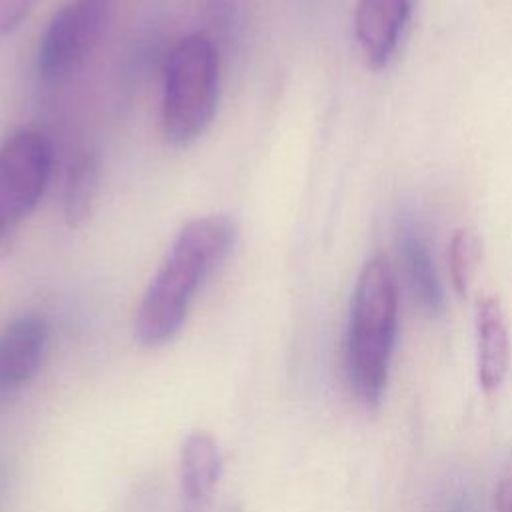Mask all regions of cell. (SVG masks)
<instances>
[{"mask_svg": "<svg viewBox=\"0 0 512 512\" xmlns=\"http://www.w3.org/2000/svg\"><path fill=\"white\" fill-rule=\"evenodd\" d=\"M236 240L238 224L228 214L196 216L178 230L134 314V338L142 348H164L180 334L198 290Z\"/></svg>", "mask_w": 512, "mask_h": 512, "instance_id": "cell-1", "label": "cell"}, {"mask_svg": "<svg viewBox=\"0 0 512 512\" xmlns=\"http://www.w3.org/2000/svg\"><path fill=\"white\" fill-rule=\"evenodd\" d=\"M398 330V296L390 266L372 258L360 270L346 332V374L356 398L378 406L388 382Z\"/></svg>", "mask_w": 512, "mask_h": 512, "instance_id": "cell-2", "label": "cell"}, {"mask_svg": "<svg viewBox=\"0 0 512 512\" xmlns=\"http://www.w3.org/2000/svg\"><path fill=\"white\" fill-rule=\"evenodd\" d=\"M220 98V58L206 32L176 42L164 66L162 132L168 144L186 148L206 134Z\"/></svg>", "mask_w": 512, "mask_h": 512, "instance_id": "cell-3", "label": "cell"}, {"mask_svg": "<svg viewBox=\"0 0 512 512\" xmlns=\"http://www.w3.org/2000/svg\"><path fill=\"white\" fill-rule=\"evenodd\" d=\"M52 172L48 138L34 128H18L0 142V228L14 236L36 210Z\"/></svg>", "mask_w": 512, "mask_h": 512, "instance_id": "cell-4", "label": "cell"}, {"mask_svg": "<svg viewBox=\"0 0 512 512\" xmlns=\"http://www.w3.org/2000/svg\"><path fill=\"white\" fill-rule=\"evenodd\" d=\"M112 0H66L50 18L36 54L44 80L70 74L90 52Z\"/></svg>", "mask_w": 512, "mask_h": 512, "instance_id": "cell-5", "label": "cell"}, {"mask_svg": "<svg viewBox=\"0 0 512 512\" xmlns=\"http://www.w3.org/2000/svg\"><path fill=\"white\" fill-rule=\"evenodd\" d=\"M50 324L38 312L16 316L0 334V398L16 396L40 372Z\"/></svg>", "mask_w": 512, "mask_h": 512, "instance_id": "cell-6", "label": "cell"}, {"mask_svg": "<svg viewBox=\"0 0 512 512\" xmlns=\"http://www.w3.org/2000/svg\"><path fill=\"white\" fill-rule=\"evenodd\" d=\"M412 0H358L354 34L362 56L372 68H384L400 42Z\"/></svg>", "mask_w": 512, "mask_h": 512, "instance_id": "cell-7", "label": "cell"}, {"mask_svg": "<svg viewBox=\"0 0 512 512\" xmlns=\"http://www.w3.org/2000/svg\"><path fill=\"white\" fill-rule=\"evenodd\" d=\"M222 476V452L206 430L190 432L180 446L178 484L188 512L202 510L212 498Z\"/></svg>", "mask_w": 512, "mask_h": 512, "instance_id": "cell-8", "label": "cell"}, {"mask_svg": "<svg viewBox=\"0 0 512 512\" xmlns=\"http://www.w3.org/2000/svg\"><path fill=\"white\" fill-rule=\"evenodd\" d=\"M508 328L502 304L496 296H484L476 304V366L486 392H494L508 372Z\"/></svg>", "mask_w": 512, "mask_h": 512, "instance_id": "cell-9", "label": "cell"}, {"mask_svg": "<svg viewBox=\"0 0 512 512\" xmlns=\"http://www.w3.org/2000/svg\"><path fill=\"white\" fill-rule=\"evenodd\" d=\"M398 252L404 262L408 286L418 306L430 316L440 314L444 306L440 280L420 234L408 222H402L398 228Z\"/></svg>", "mask_w": 512, "mask_h": 512, "instance_id": "cell-10", "label": "cell"}, {"mask_svg": "<svg viewBox=\"0 0 512 512\" xmlns=\"http://www.w3.org/2000/svg\"><path fill=\"white\" fill-rule=\"evenodd\" d=\"M100 192V160L94 152H80L68 166L64 192H62V214L68 228H84L96 208Z\"/></svg>", "mask_w": 512, "mask_h": 512, "instance_id": "cell-11", "label": "cell"}, {"mask_svg": "<svg viewBox=\"0 0 512 512\" xmlns=\"http://www.w3.org/2000/svg\"><path fill=\"white\" fill-rule=\"evenodd\" d=\"M482 258L480 236L472 228H458L448 244V268L454 290L464 296L476 276Z\"/></svg>", "mask_w": 512, "mask_h": 512, "instance_id": "cell-12", "label": "cell"}, {"mask_svg": "<svg viewBox=\"0 0 512 512\" xmlns=\"http://www.w3.org/2000/svg\"><path fill=\"white\" fill-rule=\"evenodd\" d=\"M36 4L38 0H0V38L14 34Z\"/></svg>", "mask_w": 512, "mask_h": 512, "instance_id": "cell-13", "label": "cell"}, {"mask_svg": "<svg viewBox=\"0 0 512 512\" xmlns=\"http://www.w3.org/2000/svg\"><path fill=\"white\" fill-rule=\"evenodd\" d=\"M10 234H6L2 228H0V258L6 254V250H8V246H10Z\"/></svg>", "mask_w": 512, "mask_h": 512, "instance_id": "cell-14", "label": "cell"}, {"mask_svg": "<svg viewBox=\"0 0 512 512\" xmlns=\"http://www.w3.org/2000/svg\"><path fill=\"white\" fill-rule=\"evenodd\" d=\"M508 512H512V504H510V510Z\"/></svg>", "mask_w": 512, "mask_h": 512, "instance_id": "cell-15", "label": "cell"}]
</instances>
